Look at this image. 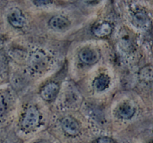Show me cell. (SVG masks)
<instances>
[{
	"label": "cell",
	"instance_id": "obj_17",
	"mask_svg": "<svg viewBox=\"0 0 153 143\" xmlns=\"http://www.w3.org/2000/svg\"><path fill=\"white\" fill-rule=\"evenodd\" d=\"M35 143H49V142H48L46 141V140H40V141L37 142Z\"/></svg>",
	"mask_w": 153,
	"mask_h": 143
},
{
	"label": "cell",
	"instance_id": "obj_8",
	"mask_svg": "<svg viewBox=\"0 0 153 143\" xmlns=\"http://www.w3.org/2000/svg\"><path fill=\"white\" fill-rule=\"evenodd\" d=\"M49 24L52 29L56 31H64L70 26V22L64 16L58 15L50 19Z\"/></svg>",
	"mask_w": 153,
	"mask_h": 143
},
{
	"label": "cell",
	"instance_id": "obj_7",
	"mask_svg": "<svg viewBox=\"0 0 153 143\" xmlns=\"http://www.w3.org/2000/svg\"><path fill=\"white\" fill-rule=\"evenodd\" d=\"M59 85L55 82H49L45 85L40 91V95L45 101H52L58 95Z\"/></svg>",
	"mask_w": 153,
	"mask_h": 143
},
{
	"label": "cell",
	"instance_id": "obj_3",
	"mask_svg": "<svg viewBox=\"0 0 153 143\" xmlns=\"http://www.w3.org/2000/svg\"><path fill=\"white\" fill-rule=\"evenodd\" d=\"M12 104L13 98L10 92L7 90L0 91V122L6 117Z\"/></svg>",
	"mask_w": 153,
	"mask_h": 143
},
{
	"label": "cell",
	"instance_id": "obj_12",
	"mask_svg": "<svg viewBox=\"0 0 153 143\" xmlns=\"http://www.w3.org/2000/svg\"><path fill=\"white\" fill-rule=\"evenodd\" d=\"M109 83H110V78L108 77V76L105 75V74H101L94 80V87L95 90L98 91V92H102L107 89L108 86H109Z\"/></svg>",
	"mask_w": 153,
	"mask_h": 143
},
{
	"label": "cell",
	"instance_id": "obj_4",
	"mask_svg": "<svg viewBox=\"0 0 153 143\" xmlns=\"http://www.w3.org/2000/svg\"><path fill=\"white\" fill-rule=\"evenodd\" d=\"M61 127L63 130L71 136H76L80 132L79 124L71 116H66L61 120Z\"/></svg>",
	"mask_w": 153,
	"mask_h": 143
},
{
	"label": "cell",
	"instance_id": "obj_14",
	"mask_svg": "<svg viewBox=\"0 0 153 143\" xmlns=\"http://www.w3.org/2000/svg\"><path fill=\"white\" fill-rule=\"evenodd\" d=\"M120 46L124 52H129L131 49V43L127 39H122L120 41Z\"/></svg>",
	"mask_w": 153,
	"mask_h": 143
},
{
	"label": "cell",
	"instance_id": "obj_6",
	"mask_svg": "<svg viewBox=\"0 0 153 143\" xmlns=\"http://www.w3.org/2000/svg\"><path fill=\"white\" fill-rule=\"evenodd\" d=\"M79 57L82 62L91 65L98 61L100 55L95 49L91 48H84L79 52Z\"/></svg>",
	"mask_w": 153,
	"mask_h": 143
},
{
	"label": "cell",
	"instance_id": "obj_15",
	"mask_svg": "<svg viewBox=\"0 0 153 143\" xmlns=\"http://www.w3.org/2000/svg\"><path fill=\"white\" fill-rule=\"evenodd\" d=\"M97 143H115V142L109 137H101L97 139Z\"/></svg>",
	"mask_w": 153,
	"mask_h": 143
},
{
	"label": "cell",
	"instance_id": "obj_9",
	"mask_svg": "<svg viewBox=\"0 0 153 143\" xmlns=\"http://www.w3.org/2000/svg\"><path fill=\"white\" fill-rule=\"evenodd\" d=\"M112 31V26L109 22H103L97 24L93 28V33L97 37H104L108 36Z\"/></svg>",
	"mask_w": 153,
	"mask_h": 143
},
{
	"label": "cell",
	"instance_id": "obj_13",
	"mask_svg": "<svg viewBox=\"0 0 153 143\" xmlns=\"http://www.w3.org/2000/svg\"><path fill=\"white\" fill-rule=\"evenodd\" d=\"M140 77L145 81L152 80V67L151 66H145L140 70Z\"/></svg>",
	"mask_w": 153,
	"mask_h": 143
},
{
	"label": "cell",
	"instance_id": "obj_18",
	"mask_svg": "<svg viewBox=\"0 0 153 143\" xmlns=\"http://www.w3.org/2000/svg\"><path fill=\"white\" fill-rule=\"evenodd\" d=\"M150 143H151V142H150Z\"/></svg>",
	"mask_w": 153,
	"mask_h": 143
},
{
	"label": "cell",
	"instance_id": "obj_10",
	"mask_svg": "<svg viewBox=\"0 0 153 143\" xmlns=\"http://www.w3.org/2000/svg\"><path fill=\"white\" fill-rule=\"evenodd\" d=\"M134 113H135V109L134 106L128 103H123L118 107V115L123 119H131L134 115Z\"/></svg>",
	"mask_w": 153,
	"mask_h": 143
},
{
	"label": "cell",
	"instance_id": "obj_16",
	"mask_svg": "<svg viewBox=\"0 0 153 143\" xmlns=\"http://www.w3.org/2000/svg\"><path fill=\"white\" fill-rule=\"evenodd\" d=\"M52 1H33V4H36L37 6L38 7H43V6H46L47 4H52Z\"/></svg>",
	"mask_w": 153,
	"mask_h": 143
},
{
	"label": "cell",
	"instance_id": "obj_2",
	"mask_svg": "<svg viewBox=\"0 0 153 143\" xmlns=\"http://www.w3.org/2000/svg\"><path fill=\"white\" fill-rule=\"evenodd\" d=\"M40 112L36 107L30 105L27 107L22 116L21 126L25 130H33L40 123Z\"/></svg>",
	"mask_w": 153,
	"mask_h": 143
},
{
	"label": "cell",
	"instance_id": "obj_5",
	"mask_svg": "<svg viewBox=\"0 0 153 143\" xmlns=\"http://www.w3.org/2000/svg\"><path fill=\"white\" fill-rule=\"evenodd\" d=\"M8 22L14 28H21L25 25L26 19L25 16L19 9L14 8L8 13L7 16Z\"/></svg>",
	"mask_w": 153,
	"mask_h": 143
},
{
	"label": "cell",
	"instance_id": "obj_11",
	"mask_svg": "<svg viewBox=\"0 0 153 143\" xmlns=\"http://www.w3.org/2000/svg\"><path fill=\"white\" fill-rule=\"evenodd\" d=\"M133 23L139 28H145L149 23L148 15L143 11H137L134 13L132 17Z\"/></svg>",
	"mask_w": 153,
	"mask_h": 143
},
{
	"label": "cell",
	"instance_id": "obj_1",
	"mask_svg": "<svg viewBox=\"0 0 153 143\" xmlns=\"http://www.w3.org/2000/svg\"><path fill=\"white\" fill-rule=\"evenodd\" d=\"M49 59L43 51L36 50L30 54L28 59V66L31 72L40 73L44 72L49 66Z\"/></svg>",
	"mask_w": 153,
	"mask_h": 143
}]
</instances>
